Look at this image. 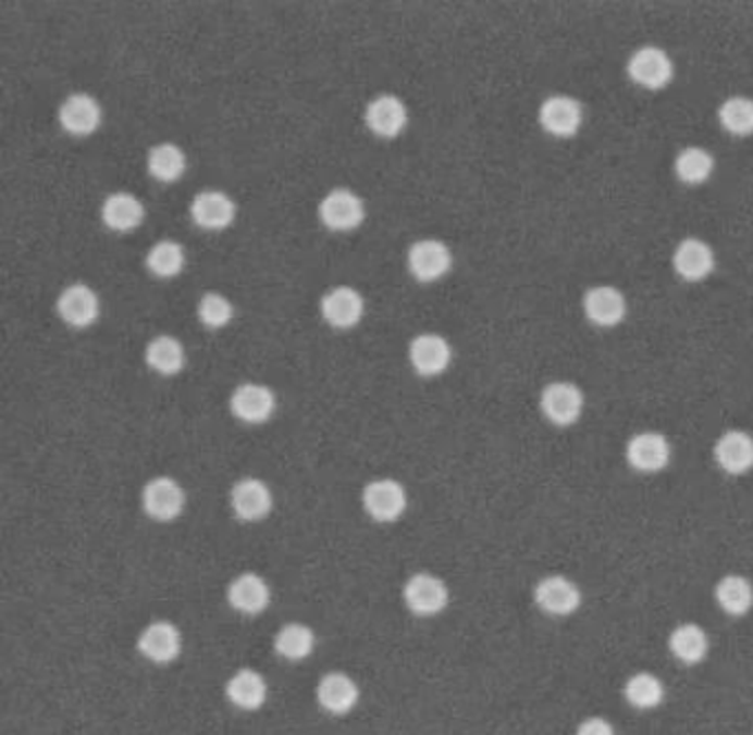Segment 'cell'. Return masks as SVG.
<instances>
[{
    "mask_svg": "<svg viewBox=\"0 0 753 735\" xmlns=\"http://www.w3.org/2000/svg\"><path fill=\"white\" fill-rule=\"evenodd\" d=\"M628 76L634 85L650 91H658L671 83L674 62L658 47H641L628 60Z\"/></svg>",
    "mask_w": 753,
    "mask_h": 735,
    "instance_id": "cell-1",
    "label": "cell"
},
{
    "mask_svg": "<svg viewBox=\"0 0 753 735\" xmlns=\"http://www.w3.org/2000/svg\"><path fill=\"white\" fill-rule=\"evenodd\" d=\"M362 506L373 522H396L407 510V493L396 479H375L362 490Z\"/></svg>",
    "mask_w": 753,
    "mask_h": 735,
    "instance_id": "cell-2",
    "label": "cell"
},
{
    "mask_svg": "<svg viewBox=\"0 0 753 735\" xmlns=\"http://www.w3.org/2000/svg\"><path fill=\"white\" fill-rule=\"evenodd\" d=\"M141 506L150 520L173 522L186 506V493L173 477H156L144 486Z\"/></svg>",
    "mask_w": 753,
    "mask_h": 735,
    "instance_id": "cell-3",
    "label": "cell"
},
{
    "mask_svg": "<svg viewBox=\"0 0 753 735\" xmlns=\"http://www.w3.org/2000/svg\"><path fill=\"white\" fill-rule=\"evenodd\" d=\"M403 597L413 614L435 616L448 606V587L442 578L427 572H418L405 583Z\"/></svg>",
    "mask_w": 753,
    "mask_h": 735,
    "instance_id": "cell-4",
    "label": "cell"
},
{
    "mask_svg": "<svg viewBox=\"0 0 753 735\" xmlns=\"http://www.w3.org/2000/svg\"><path fill=\"white\" fill-rule=\"evenodd\" d=\"M319 214H321V222L330 231L347 233V231H354L362 224L365 203L349 188H334L319 203Z\"/></svg>",
    "mask_w": 753,
    "mask_h": 735,
    "instance_id": "cell-5",
    "label": "cell"
},
{
    "mask_svg": "<svg viewBox=\"0 0 753 735\" xmlns=\"http://www.w3.org/2000/svg\"><path fill=\"white\" fill-rule=\"evenodd\" d=\"M535 603L551 616H570L581 606V590L568 576L551 574L535 585Z\"/></svg>",
    "mask_w": 753,
    "mask_h": 735,
    "instance_id": "cell-6",
    "label": "cell"
},
{
    "mask_svg": "<svg viewBox=\"0 0 753 735\" xmlns=\"http://www.w3.org/2000/svg\"><path fill=\"white\" fill-rule=\"evenodd\" d=\"M540 404H542L544 415L553 424L570 426L581 418L585 400H583V394L577 385L566 383V381H557V383H551L544 387Z\"/></svg>",
    "mask_w": 753,
    "mask_h": 735,
    "instance_id": "cell-7",
    "label": "cell"
},
{
    "mask_svg": "<svg viewBox=\"0 0 753 735\" xmlns=\"http://www.w3.org/2000/svg\"><path fill=\"white\" fill-rule=\"evenodd\" d=\"M626 458L632 469L641 473H658L663 471L671 460V447L663 433L645 431L637 433L628 439Z\"/></svg>",
    "mask_w": 753,
    "mask_h": 735,
    "instance_id": "cell-8",
    "label": "cell"
},
{
    "mask_svg": "<svg viewBox=\"0 0 753 735\" xmlns=\"http://www.w3.org/2000/svg\"><path fill=\"white\" fill-rule=\"evenodd\" d=\"M55 308L62 321L71 327H89L100 316L98 294L89 285H83V283H75L62 289Z\"/></svg>",
    "mask_w": 753,
    "mask_h": 735,
    "instance_id": "cell-9",
    "label": "cell"
},
{
    "mask_svg": "<svg viewBox=\"0 0 753 735\" xmlns=\"http://www.w3.org/2000/svg\"><path fill=\"white\" fill-rule=\"evenodd\" d=\"M137 649L156 665H169L182 651V634L169 621L150 623L137 638Z\"/></svg>",
    "mask_w": 753,
    "mask_h": 735,
    "instance_id": "cell-10",
    "label": "cell"
},
{
    "mask_svg": "<svg viewBox=\"0 0 753 735\" xmlns=\"http://www.w3.org/2000/svg\"><path fill=\"white\" fill-rule=\"evenodd\" d=\"M583 312L588 321L598 327H615L626 319L628 303L617 287L596 285L585 291Z\"/></svg>",
    "mask_w": 753,
    "mask_h": 735,
    "instance_id": "cell-11",
    "label": "cell"
},
{
    "mask_svg": "<svg viewBox=\"0 0 753 735\" xmlns=\"http://www.w3.org/2000/svg\"><path fill=\"white\" fill-rule=\"evenodd\" d=\"M272 493L270 488L257 479L246 477L239 479L231 490V506L242 522H261L272 510Z\"/></svg>",
    "mask_w": 753,
    "mask_h": 735,
    "instance_id": "cell-12",
    "label": "cell"
},
{
    "mask_svg": "<svg viewBox=\"0 0 753 735\" xmlns=\"http://www.w3.org/2000/svg\"><path fill=\"white\" fill-rule=\"evenodd\" d=\"M193 222L206 231H223L235 222V201L221 190H203L193 199Z\"/></svg>",
    "mask_w": 753,
    "mask_h": 735,
    "instance_id": "cell-13",
    "label": "cell"
},
{
    "mask_svg": "<svg viewBox=\"0 0 753 735\" xmlns=\"http://www.w3.org/2000/svg\"><path fill=\"white\" fill-rule=\"evenodd\" d=\"M407 261H409L411 274L418 281L431 283V281H437L440 276H444L450 270L454 257H450V250L442 241L422 239V241H416L409 248Z\"/></svg>",
    "mask_w": 753,
    "mask_h": 735,
    "instance_id": "cell-14",
    "label": "cell"
},
{
    "mask_svg": "<svg viewBox=\"0 0 753 735\" xmlns=\"http://www.w3.org/2000/svg\"><path fill=\"white\" fill-rule=\"evenodd\" d=\"M583 109L570 96H551L540 107V124L555 137H572L581 128Z\"/></svg>",
    "mask_w": 753,
    "mask_h": 735,
    "instance_id": "cell-15",
    "label": "cell"
},
{
    "mask_svg": "<svg viewBox=\"0 0 753 735\" xmlns=\"http://www.w3.org/2000/svg\"><path fill=\"white\" fill-rule=\"evenodd\" d=\"M716 464L729 475H744L753 469V437L744 431H725L714 447Z\"/></svg>",
    "mask_w": 753,
    "mask_h": 735,
    "instance_id": "cell-16",
    "label": "cell"
},
{
    "mask_svg": "<svg viewBox=\"0 0 753 735\" xmlns=\"http://www.w3.org/2000/svg\"><path fill=\"white\" fill-rule=\"evenodd\" d=\"M60 124L71 135H91L102 124V107L94 96L73 94L60 107Z\"/></svg>",
    "mask_w": 753,
    "mask_h": 735,
    "instance_id": "cell-17",
    "label": "cell"
},
{
    "mask_svg": "<svg viewBox=\"0 0 753 735\" xmlns=\"http://www.w3.org/2000/svg\"><path fill=\"white\" fill-rule=\"evenodd\" d=\"M323 319L338 329H349L360 323L365 314V301L360 294L351 287H334L321 299Z\"/></svg>",
    "mask_w": 753,
    "mask_h": 735,
    "instance_id": "cell-18",
    "label": "cell"
},
{
    "mask_svg": "<svg viewBox=\"0 0 753 735\" xmlns=\"http://www.w3.org/2000/svg\"><path fill=\"white\" fill-rule=\"evenodd\" d=\"M229 603L246 616H257L270 606V585L255 572H244L229 585Z\"/></svg>",
    "mask_w": 753,
    "mask_h": 735,
    "instance_id": "cell-19",
    "label": "cell"
},
{
    "mask_svg": "<svg viewBox=\"0 0 753 735\" xmlns=\"http://www.w3.org/2000/svg\"><path fill=\"white\" fill-rule=\"evenodd\" d=\"M231 409L239 420H244L248 424H261V422L270 420V415L274 413L276 398H274L272 389H268L266 385L246 383V385L235 389V394L231 398Z\"/></svg>",
    "mask_w": 753,
    "mask_h": 735,
    "instance_id": "cell-20",
    "label": "cell"
},
{
    "mask_svg": "<svg viewBox=\"0 0 753 735\" xmlns=\"http://www.w3.org/2000/svg\"><path fill=\"white\" fill-rule=\"evenodd\" d=\"M671 261H674L676 274L690 281V283L707 278L714 270V263H716L714 250L705 241L694 239V237L683 239L679 246H676Z\"/></svg>",
    "mask_w": 753,
    "mask_h": 735,
    "instance_id": "cell-21",
    "label": "cell"
},
{
    "mask_svg": "<svg viewBox=\"0 0 753 735\" xmlns=\"http://www.w3.org/2000/svg\"><path fill=\"white\" fill-rule=\"evenodd\" d=\"M360 698V689L354 683L351 676L343 672L325 674L317 687V700L319 705L332 713V715H345L349 713Z\"/></svg>",
    "mask_w": 753,
    "mask_h": 735,
    "instance_id": "cell-22",
    "label": "cell"
},
{
    "mask_svg": "<svg viewBox=\"0 0 753 735\" xmlns=\"http://www.w3.org/2000/svg\"><path fill=\"white\" fill-rule=\"evenodd\" d=\"M409 360L420 376H437L450 364V347L437 334H422L413 338Z\"/></svg>",
    "mask_w": 753,
    "mask_h": 735,
    "instance_id": "cell-23",
    "label": "cell"
},
{
    "mask_svg": "<svg viewBox=\"0 0 753 735\" xmlns=\"http://www.w3.org/2000/svg\"><path fill=\"white\" fill-rule=\"evenodd\" d=\"M365 120L371 133L381 137H396L407 126V109L396 96H379L369 102Z\"/></svg>",
    "mask_w": 753,
    "mask_h": 735,
    "instance_id": "cell-24",
    "label": "cell"
},
{
    "mask_svg": "<svg viewBox=\"0 0 753 735\" xmlns=\"http://www.w3.org/2000/svg\"><path fill=\"white\" fill-rule=\"evenodd\" d=\"M102 222L115 233H131L144 222V205L131 192H113L102 205Z\"/></svg>",
    "mask_w": 753,
    "mask_h": 735,
    "instance_id": "cell-25",
    "label": "cell"
},
{
    "mask_svg": "<svg viewBox=\"0 0 753 735\" xmlns=\"http://www.w3.org/2000/svg\"><path fill=\"white\" fill-rule=\"evenodd\" d=\"M225 696L229 700L244 709V711H257L263 707L268 698V683L257 670H239L229 685H225Z\"/></svg>",
    "mask_w": 753,
    "mask_h": 735,
    "instance_id": "cell-26",
    "label": "cell"
},
{
    "mask_svg": "<svg viewBox=\"0 0 753 735\" xmlns=\"http://www.w3.org/2000/svg\"><path fill=\"white\" fill-rule=\"evenodd\" d=\"M669 651L686 665H696L709 651V638L701 625L683 623L669 634Z\"/></svg>",
    "mask_w": 753,
    "mask_h": 735,
    "instance_id": "cell-27",
    "label": "cell"
},
{
    "mask_svg": "<svg viewBox=\"0 0 753 735\" xmlns=\"http://www.w3.org/2000/svg\"><path fill=\"white\" fill-rule=\"evenodd\" d=\"M714 595L729 616H744L753 608V585L740 574H725L716 583Z\"/></svg>",
    "mask_w": 753,
    "mask_h": 735,
    "instance_id": "cell-28",
    "label": "cell"
},
{
    "mask_svg": "<svg viewBox=\"0 0 753 735\" xmlns=\"http://www.w3.org/2000/svg\"><path fill=\"white\" fill-rule=\"evenodd\" d=\"M184 347L173 336H158L146 347V362L162 376H173L184 366Z\"/></svg>",
    "mask_w": 753,
    "mask_h": 735,
    "instance_id": "cell-29",
    "label": "cell"
},
{
    "mask_svg": "<svg viewBox=\"0 0 753 735\" xmlns=\"http://www.w3.org/2000/svg\"><path fill=\"white\" fill-rule=\"evenodd\" d=\"M186 171V155L180 149V146L164 141L153 146V149L148 151V173L153 175L158 182L171 184L175 179H180Z\"/></svg>",
    "mask_w": 753,
    "mask_h": 735,
    "instance_id": "cell-30",
    "label": "cell"
},
{
    "mask_svg": "<svg viewBox=\"0 0 753 735\" xmlns=\"http://www.w3.org/2000/svg\"><path fill=\"white\" fill-rule=\"evenodd\" d=\"M674 173L679 182L688 186H701L705 184L714 173V158L699 146H688L674 162Z\"/></svg>",
    "mask_w": 753,
    "mask_h": 735,
    "instance_id": "cell-31",
    "label": "cell"
},
{
    "mask_svg": "<svg viewBox=\"0 0 753 735\" xmlns=\"http://www.w3.org/2000/svg\"><path fill=\"white\" fill-rule=\"evenodd\" d=\"M314 632L308 625L287 623L274 638V649L285 660H304L314 651Z\"/></svg>",
    "mask_w": 753,
    "mask_h": 735,
    "instance_id": "cell-32",
    "label": "cell"
},
{
    "mask_svg": "<svg viewBox=\"0 0 753 735\" xmlns=\"http://www.w3.org/2000/svg\"><path fill=\"white\" fill-rule=\"evenodd\" d=\"M624 696H626V700L634 709L650 711V709H656L663 702L665 687H663V683L654 674L639 672V674L628 678V683L624 687Z\"/></svg>",
    "mask_w": 753,
    "mask_h": 735,
    "instance_id": "cell-33",
    "label": "cell"
},
{
    "mask_svg": "<svg viewBox=\"0 0 753 735\" xmlns=\"http://www.w3.org/2000/svg\"><path fill=\"white\" fill-rule=\"evenodd\" d=\"M718 120L723 128L731 135L746 137L753 133V100L751 98H727L718 109Z\"/></svg>",
    "mask_w": 753,
    "mask_h": 735,
    "instance_id": "cell-34",
    "label": "cell"
},
{
    "mask_svg": "<svg viewBox=\"0 0 753 735\" xmlns=\"http://www.w3.org/2000/svg\"><path fill=\"white\" fill-rule=\"evenodd\" d=\"M184 248L175 241H160L146 254V267L160 278L177 276L184 270Z\"/></svg>",
    "mask_w": 753,
    "mask_h": 735,
    "instance_id": "cell-35",
    "label": "cell"
},
{
    "mask_svg": "<svg viewBox=\"0 0 753 735\" xmlns=\"http://www.w3.org/2000/svg\"><path fill=\"white\" fill-rule=\"evenodd\" d=\"M199 321L210 329H221L233 321V303L217 291H206L197 306Z\"/></svg>",
    "mask_w": 753,
    "mask_h": 735,
    "instance_id": "cell-36",
    "label": "cell"
},
{
    "mask_svg": "<svg viewBox=\"0 0 753 735\" xmlns=\"http://www.w3.org/2000/svg\"><path fill=\"white\" fill-rule=\"evenodd\" d=\"M575 735H615V726L604 718H588L577 726Z\"/></svg>",
    "mask_w": 753,
    "mask_h": 735,
    "instance_id": "cell-37",
    "label": "cell"
}]
</instances>
